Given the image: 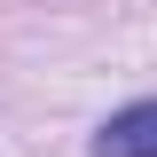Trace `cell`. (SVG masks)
Listing matches in <instances>:
<instances>
[{"instance_id":"6da1fadb","label":"cell","mask_w":157,"mask_h":157,"mask_svg":"<svg viewBox=\"0 0 157 157\" xmlns=\"http://www.w3.org/2000/svg\"><path fill=\"white\" fill-rule=\"evenodd\" d=\"M94 157H157V102H134V110H118L110 126L94 134Z\"/></svg>"}]
</instances>
